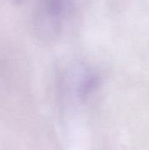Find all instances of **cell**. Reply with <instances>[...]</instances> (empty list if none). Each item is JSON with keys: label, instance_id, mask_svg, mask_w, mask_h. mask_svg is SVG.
<instances>
[{"label": "cell", "instance_id": "cell-1", "mask_svg": "<svg viewBox=\"0 0 149 150\" xmlns=\"http://www.w3.org/2000/svg\"><path fill=\"white\" fill-rule=\"evenodd\" d=\"M74 73L69 83L71 91L76 98L80 101H85L99 87L100 77L90 68L82 67Z\"/></svg>", "mask_w": 149, "mask_h": 150}, {"label": "cell", "instance_id": "cell-2", "mask_svg": "<svg viewBox=\"0 0 149 150\" xmlns=\"http://www.w3.org/2000/svg\"><path fill=\"white\" fill-rule=\"evenodd\" d=\"M66 0H42V10L48 19L57 23L61 18Z\"/></svg>", "mask_w": 149, "mask_h": 150}, {"label": "cell", "instance_id": "cell-3", "mask_svg": "<svg viewBox=\"0 0 149 150\" xmlns=\"http://www.w3.org/2000/svg\"><path fill=\"white\" fill-rule=\"evenodd\" d=\"M13 1L17 4H20L21 2H23V0H13Z\"/></svg>", "mask_w": 149, "mask_h": 150}]
</instances>
